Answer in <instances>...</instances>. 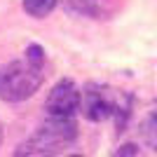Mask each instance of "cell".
Returning <instances> with one entry per match:
<instances>
[{"mask_svg":"<svg viewBox=\"0 0 157 157\" xmlns=\"http://www.w3.org/2000/svg\"><path fill=\"white\" fill-rule=\"evenodd\" d=\"M80 110L85 113V117L92 120V122H103L110 115H115L120 108L115 105L113 96L105 92L103 87L87 85L85 92L80 94Z\"/></svg>","mask_w":157,"mask_h":157,"instance_id":"cell-4","label":"cell"},{"mask_svg":"<svg viewBox=\"0 0 157 157\" xmlns=\"http://www.w3.org/2000/svg\"><path fill=\"white\" fill-rule=\"evenodd\" d=\"M75 136H78V124L73 122V117H49L35 129V134H31L19 145L17 155H54L63 150L71 141H75Z\"/></svg>","mask_w":157,"mask_h":157,"instance_id":"cell-1","label":"cell"},{"mask_svg":"<svg viewBox=\"0 0 157 157\" xmlns=\"http://www.w3.org/2000/svg\"><path fill=\"white\" fill-rule=\"evenodd\" d=\"M56 2H59V0H24V10H26L31 17L42 19V17H47V14L56 7Z\"/></svg>","mask_w":157,"mask_h":157,"instance_id":"cell-5","label":"cell"},{"mask_svg":"<svg viewBox=\"0 0 157 157\" xmlns=\"http://www.w3.org/2000/svg\"><path fill=\"white\" fill-rule=\"evenodd\" d=\"M2 138H5V129H2V122H0V145H2Z\"/></svg>","mask_w":157,"mask_h":157,"instance_id":"cell-9","label":"cell"},{"mask_svg":"<svg viewBox=\"0 0 157 157\" xmlns=\"http://www.w3.org/2000/svg\"><path fill=\"white\" fill-rule=\"evenodd\" d=\"M143 138H145V143L150 145V148H155L157 150V105H155V110L145 117V122H143Z\"/></svg>","mask_w":157,"mask_h":157,"instance_id":"cell-6","label":"cell"},{"mask_svg":"<svg viewBox=\"0 0 157 157\" xmlns=\"http://www.w3.org/2000/svg\"><path fill=\"white\" fill-rule=\"evenodd\" d=\"M138 155V145L136 143H124L113 152V157H136Z\"/></svg>","mask_w":157,"mask_h":157,"instance_id":"cell-7","label":"cell"},{"mask_svg":"<svg viewBox=\"0 0 157 157\" xmlns=\"http://www.w3.org/2000/svg\"><path fill=\"white\" fill-rule=\"evenodd\" d=\"M26 59H28V61H33V63H38V66H42L45 56H42V49H40L38 45H31V47L26 49Z\"/></svg>","mask_w":157,"mask_h":157,"instance_id":"cell-8","label":"cell"},{"mask_svg":"<svg viewBox=\"0 0 157 157\" xmlns=\"http://www.w3.org/2000/svg\"><path fill=\"white\" fill-rule=\"evenodd\" d=\"M42 85V66L33 61H12L0 68V98L7 103L26 101Z\"/></svg>","mask_w":157,"mask_h":157,"instance_id":"cell-2","label":"cell"},{"mask_svg":"<svg viewBox=\"0 0 157 157\" xmlns=\"http://www.w3.org/2000/svg\"><path fill=\"white\" fill-rule=\"evenodd\" d=\"M73 157H80V155H73Z\"/></svg>","mask_w":157,"mask_h":157,"instance_id":"cell-10","label":"cell"},{"mask_svg":"<svg viewBox=\"0 0 157 157\" xmlns=\"http://www.w3.org/2000/svg\"><path fill=\"white\" fill-rule=\"evenodd\" d=\"M49 117H73L80 110V92L73 80H59L45 101Z\"/></svg>","mask_w":157,"mask_h":157,"instance_id":"cell-3","label":"cell"}]
</instances>
